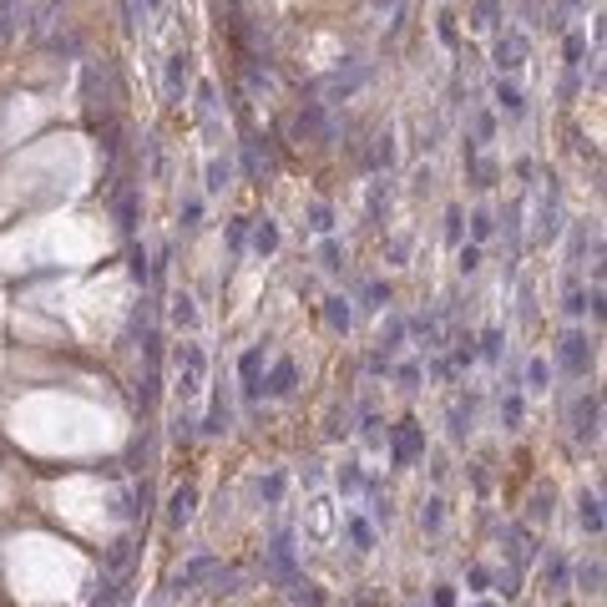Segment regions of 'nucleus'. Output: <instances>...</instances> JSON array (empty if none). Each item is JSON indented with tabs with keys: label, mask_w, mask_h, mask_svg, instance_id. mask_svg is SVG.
I'll return each instance as SVG.
<instances>
[{
	"label": "nucleus",
	"mask_w": 607,
	"mask_h": 607,
	"mask_svg": "<svg viewBox=\"0 0 607 607\" xmlns=\"http://www.w3.org/2000/svg\"><path fill=\"white\" fill-rule=\"evenodd\" d=\"M203 375H208V355L198 350V344H183V395H198Z\"/></svg>",
	"instance_id": "f257e3e1"
},
{
	"label": "nucleus",
	"mask_w": 607,
	"mask_h": 607,
	"mask_svg": "<svg viewBox=\"0 0 607 607\" xmlns=\"http://www.w3.org/2000/svg\"><path fill=\"white\" fill-rule=\"evenodd\" d=\"M203 577H223V562H218V557H198V562H187V567L178 572V587H192V582H203Z\"/></svg>",
	"instance_id": "f03ea898"
},
{
	"label": "nucleus",
	"mask_w": 607,
	"mask_h": 607,
	"mask_svg": "<svg viewBox=\"0 0 607 607\" xmlns=\"http://www.w3.org/2000/svg\"><path fill=\"white\" fill-rule=\"evenodd\" d=\"M172 511V527H183V522H192V511H198V491H192V486H183V491H172V501H167Z\"/></svg>",
	"instance_id": "7ed1b4c3"
},
{
	"label": "nucleus",
	"mask_w": 607,
	"mask_h": 607,
	"mask_svg": "<svg viewBox=\"0 0 607 607\" xmlns=\"http://www.w3.org/2000/svg\"><path fill=\"white\" fill-rule=\"evenodd\" d=\"M415 450H420V430H415V420H405L395 430V461H410Z\"/></svg>",
	"instance_id": "20e7f679"
},
{
	"label": "nucleus",
	"mask_w": 607,
	"mask_h": 607,
	"mask_svg": "<svg viewBox=\"0 0 607 607\" xmlns=\"http://www.w3.org/2000/svg\"><path fill=\"white\" fill-rule=\"evenodd\" d=\"M577 436H582V441L597 436V400H582V405H577Z\"/></svg>",
	"instance_id": "39448f33"
},
{
	"label": "nucleus",
	"mask_w": 607,
	"mask_h": 607,
	"mask_svg": "<svg viewBox=\"0 0 607 607\" xmlns=\"http://www.w3.org/2000/svg\"><path fill=\"white\" fill-rule=\"evenodd\" d=\"M258 364H264V350H248V355H243V364H238V370H243L248 395H258V390H264V385H258Z\"/></svg>",
	"instance_id": "423d86ee"
},
{
	"label": "nucleus",
	"mask_w": 607,
	"mask_h": 607,
	"mask_svg": "<svg viewBox=\"0 0 607 607\" xmlns=\"http://www.w3.org/2000/svg\"><path fill=\"white\" fill-rule=\"evenodd\" d=\"M289 390H294V364L284 359V364L269 375V395H289Z\"/></svg>",
	"instance_id": "0eeeda50"
},
{
	"label": "nucleus",
	"mask_w": 607,
	"mask_h": 607,
	"mask_svg": "<svg viewBox=\"0 0 607 607\" xmlns=\"http://www.w3.org/2000/svg\"><path fill=\"white\" fill-rule=\"evenodd\" d=\"M253 248H258V253H273V248H278V228H273L269 218L258 223V233H253Z\"/></svg>",
	"instance_id": "6e6552de"
},
{
	"label": "nucleus",
	"mask_w": 607,
	"mask_h": 607,
	"mask_svg": "<svg viewBox=\"0 0 607 607\" xmlns=\"http://www.w3.org/2000/svg\"><path fill=\"white\" fill-rule=\"evenodd\" d=\"M294 597H299L304 607H324V592L314 587V582H294Z\"/></svg>",
	"instance_id": "1a4fd4ad"
},
{
	"label": "nucleus",
	"mask_w": 607,
	"mask_h": 607,
	"mask_svg": "<svg viewBox=\"0 0 607 607\" xmlns=\"http://www.w3.org/2000/svg\"><path fill=\"white\" fill-rule=\"evenodd\" d=\"M167 86H172V92H183V86H187V56H172V71H167Z\"/></svg>",
	"instance_id": "9d476101"
},
{
	"label": "nucleus",
	"mask_w": 607,
	"mask_h": 607,
	"mask_svg": "<svg viewBox=\"0 0 607 607\" xmlns=\"http://www.w3.org/2000/svg\"><path fill=\"white\" fill-rule=\"evenodd\" d=\"M582 527H587V531H602V511H597V496H587V501H582Z\"/></svg>",
	"instance_id": "9b49d317"
},
{
	"label": "nucleus",
	"mask_w": 607,
	"mask_h": 607,
	"mask_svg": "<svg viewBox=\"0 0 607 607\" xmlns=\"http://www.w3.org/2000/svg\"><path fill=\"white\" fill-rule=\"evenodd\" d=\"M577 582H582V592H602V587H597V582H602V562L582 567V572H577Z\"/></svg>",
	"instance_id": "f8f14e48"
},
{
	"label": "nucleus",
	"mask_w": 607,
	"mask_h": 607,
	"mask_svg": "<svg viewBox=\"0 0 607 607\" xmlns=\"http://www.w3.org/2000/svg\"><path fill=\"white\" fill-rule=\"evenodd\" d=\"M172 319H178V324H192V319H198V314H192V299H187V294L172 299Z\"/></svg>",
	"instance_id": "ddd939ff"
},
{
	"label": "nucleus",
	"mask_w": 607,
	"mask_h": 607,
	"mask_svg": "<svg viewBox=\"0 0 607 607\" xmlns=\"http://www.w3.org/2000/svg\"><path fill=\"white\" fill-rule=\"evenodd\" d=\"M496 101H501V106H506L511 117L522 112V92H516V86H501V92H496Z\"/></svg>",
	"instance_id": "4468645a"
},
{
	"label": "nucleus",
	"mask_w": 607,
	"mask_h": 607,
	"mask_svg": "<svg viewBox=\"0 0 607 607\" xmlns=\"http://www.w3.org/2000/svg\"><path fill=\"white\" fill-rule=\"evenodd\" d=\"M208 187H213V192L228 187V162H213V167H208Z\"/></svg>",
	"instance_id": "2eb2a0df"
},
{
	"label": "nucleus",
	"mask_w": 607,
	"mask_h": 607,
	"mask_svg": "<svg viewBox=\"0 0 607 607\" xmlns=\"http://www.w3.org/2000/svg\"><path fill=\"white\" fill-rule=\"evenodd\" d=\"M329 324H339V329L350 324V304H344V299H329Z\"/></svg>",
	"instance_id": "dca6fc26"
},
{
	"label": "nucleus",
	"mask_w": 607,
	"mask_h": 607,
	"mask_svg": "<svg viewBox=\"0 0 607 607\" xmlns=\"http://www.w3.org/2000/svg\"><path fill=\"white\" fill-rule=\"evenodd\" d=\"M582 344H587V339H567V359H572V370H582V355H587V350H582Z\"/></svg>",
	"instance_id": "f3484780"
},
{
	"label": "nucleus",
	"mask_w": 607,
	"mask_h": 607,
	"mask_svg": "<svg viewBox=\"0 0 607 607\" xmlns=\"http://www.w3.org/2000/svg\"><path fill=\"white\" fill-rule=\"evenodd\" d=\"M132 218H137V198H132V192H127V198H122V223L132 228Z\"/></svg>",
	"instance_id": "a211bd4d"
},
{
	"label": "nucleus",
	"mask_w": 607,
	"mask_h": 607,
	"mask_svg": "<svg viewBox=\"0 0 607 607\" xmlns=\"http://www.w3.org/2000/svg\"><path fill=\"white\" fill-rule=\"evenodd\" d=\"M476 264H481V248H476V243H471V248H466V253H461V269H466V273H471V269H476Z\"/></svg>",
	"instance_id": "6ab92c4d"
}]
</instances>
